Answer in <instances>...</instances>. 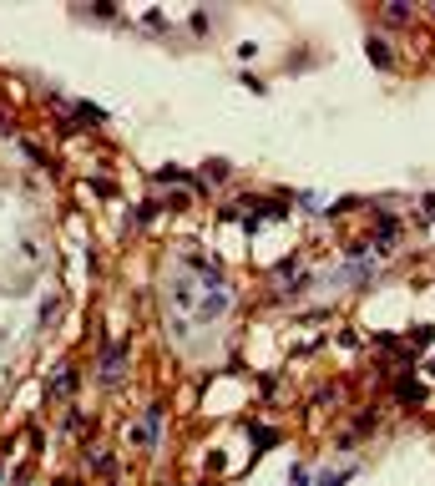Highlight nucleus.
<instances>
[{
	"label": "nucleus",
	"mask_w": 435,
	"mask_h": 486,
	"mask_svg": "<svg viewBox=\"0 0 435 486\" xmlns=\"http://www.w3.org/2000/svg\"><path fill=\"white\" fill-rule=\"evenodd\" d=\"M354 471H329V476H319V486H345Z\"/></svg>",
	"instance_id": "nucleus-7"
},
{
	"label": "nucleus",
	"mask_w": 435,
	"mask_h": 486,
	"mask_svg": "<svg viewBox=\"0 0 435 486\" xmlns=\"http://www.w3.org/2000/svg\"><path fill=\"white\" fill-rule=\"evenodd\" d=\"M273 441H278V431H273V425H263V431H258V425H254V446H258V451H268Z\"/></svg>",
	"instance_id": "nucleus-5"
},
{
	"label": "nucleus",
	"mask_w": 435,
	"mask_h": 486,
	"mask_svg": "<svg viewBox=\"0 0 435 486\" xmlns=\"http://www.w3.org/2000/svg\"><path fill=\"white\" fill-rule=\"evenodd\" d=\"M289 481H294V486H314V476H309L304 466H294V471H289Z\"/></svg>",
	"instance_id": "nucleus-8"
},
{
	"label": "nucleus",
	"mask_w": 435,
	"mask_h": 486,
	"mask_svg": "<svg viewBox=\"0 0 435 486\" xmlns=\"http://www.w3.org/2000/svg\"><path fill=\"white\" fill-rule=\"evenodd\" d=\"M167 299H172V309L177 319H188V324H218L228 309H233V284L218 273V263L188 254L177 268H172V279H167Z\"/></svg>",
	"instance_id": "nucleus-1"
},
{
	"label": "nucleus",
	"mask_w": 435,
	"mask_h": 486,
	"mask_svg": "<svg viewBox=\"0 0 435 486\" xmlns=\"http://www.w3.org/2000/svg\"><path fill=\"white\" fill-rule=\"evenodd\" d=\"M127 340H117V345H107V355H102V385H117L121 380V370H127Z\"/></svg>",
	"instance_id": "nucleus-2"
},
{
	"label": "nucleus",
	"mask_w": 435,
	"mask_h": 486,
	"mask_svg": "<svg viewBox=\"0 0 435 486\" xmlns=\"http://www.w3.org/2000/svg\"><path fill=\"white\" fill-rule=\"evenodd\" d=\"M71 385H76V375H71V370H61V375H56V380H51V390H61V395H66V390H71Z\"/></svg>",
	"instance_id": "nucleus-6"
},
{
	"label": "nucleus",
	"mask_w": 435,
	"mask_h": 486,
	"mask_svg": "<svg viewBox=\"0 0 435 486\" xmlns=\"http://www.w3.org/2000/svg\"><path fill=\"white\" fill-rule=\"evenodd\" d=\"M364 51H369V61H380V66H390V61H395V56H390V46H385L380 36H369V46H364Z\"/></svg>",
	"instance_id": "nucleus-3"
},
{
	"label": "nucleus",
	"mask_w": 435,
	"mask_h": 486,
	"mask_svg": "<svg viewBox=\"0 0 435 486\" xmlns=\"http://www.w3.org/2000/svg\"><path fill=\"white\" fill-rule=\"evenodd\" d=\"M76 117H86L91 127H102V122H107V112H102V107H91V102H76Z\"/></svg>",
	"instance_id": "nucleus-4"
}]
</instances>
